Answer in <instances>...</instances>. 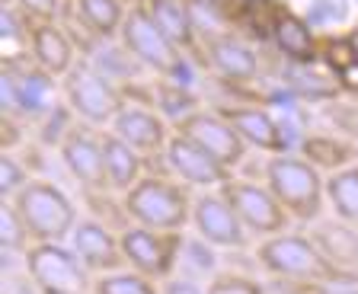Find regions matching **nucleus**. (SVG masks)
Returning a JSON list of instances; mask_svg holds the SVG:
<instances>
[{
    "label": "nucleus",
    "instance_id": "e433bc0d",
    "mask_svg": "<svg viewBox=\"0 0 358 294\" xmlns=\"http://www.w3.org/2000/svg\"><path fill=\"white\" fill-rule=\"evenodd\" d=\"M349 42H352V48H355V54H358V32H352Z\"/></svg>",
    "mask_w": 358,
    "mask_h": 294
},
{
    "label": "nucleus",
    "instance_id": "39448f33",
    "mask_svg": "<svg viewBox=\"0 0 358 294\" xmlns=\"http://www.w3.org/2000/svg\"><path fill=\"white\" fill-rule=\"evenodd\" d=\"M61 93H64V103L74 109L77 119L87 122V125H96V128L112 125L119 109L128 103L119 83L90 61H77L74 71L61 77Z\"/></svg>",
    "mask_w": 358,
    "mask_h": 294
},
{
    "label": "nucleus",
    "instance_id": "c9c22d12",
    "mask_svg": "<svg viewBox=\"0 0 358 294\" xmlns=\"http://www.w3.org/2000/svg\"><path fill=\"white\" fill-rule=\"evenodd\" d=\"M164 294H208L205 288L199 285V281H192V279H166V285H164Z\"/></svg>",
    "mask_w": 358,
    "mask_h": 294
},
{
    "label": "nucleus",
    "instance_id": "20e7f679",
    "mask_svg": "<svg viewBox=\"0 0 358 294\" xmlns=\"http://www.w3.org/2000/svg\"><path fill=\"white\" fill-rule=\"evenodd\" d=\"M192 205L195 198L186 192V182L164 176H141L122 198L125 218L154 230H182L192 221Z\"/></svg>",
    "mask_w": 358,
    "mask_h": 294
},
{
    "label": "nucleus",
    "instance_id": "aec40b11",
    "mask_svg": "<svg viewBox=\"0 0 358 294\" xmlns=\"http://www.w3.org/2000/svg\"><path fill=\"white\" fill-rule=\"evenodd\" d=\"M29 58L45 74L67 77L77 64V45L61 23H32L29 26Z\"/></svg>",
    "mask_w": 358,
    "mask_h": 294
},
{
    "label": "nucleus",
    "instance_id": "9d476101",
    "mask_svg": "<svg viewBox=\"0 0 358 294\" xmlns=\"http://www.w3.org/2000/svg\"><path fill=\"white\" fill-rule=\"evenodd\" d=\"M221 192L227 196V202L234 205V212L240 214L243 227L250 234L256 237H275V234H285L288 230V221L291 214L282 208L275 196H272V189L266 182H246V179H227L221 186Z\"/></svg>",
    "mask_w": 358,
    "mask_h": 294
},
{
    "label": "nucleus",
    "instance_id": "f704fd0d",
    "mask_svg": "<svg viewBox=\"0 0 358 294\" xmlns=\"http://www.w3.org/2000/svg\"><path fill=\"white\" fill-rule=\"evenodd\" d=\"M285 294H333V285L327 281H291V279H275Z\"/></svg>",
    "mask_w": 358,
    "mask_h": 294
},
{
    "label": "nucleus",
    "instance_id": "b1692460",
    "mask_svg": "<svg viewBox=\"0 0 358 294\" xmlns=\"http://www.w3.org/2000/svg\"><path fill=\"white\" fill-rule=\"evenodd\" d=\"M288 83L301 99H310V103H329L345 93L343 74L336 68H323L320 58L307 64H288Z\"/></svg>",
    "mask_w": 358,
    "mask_h": 294
},
{
    "label": "nucleus",
    "instance_id": "f3484780",
    "mask_svg": "<svg viewBox=\"0 0 358 294\" xmlns=\"http://www.w3.org/2000/svg\"><path fill=\"white\" fill-rule=\"evenodd\" d=\"M71 249L83 259L90 272L106 275L125 265V253H122V237L112 234V227L103 224L96 218L77 221V227L71 230Z\"/></svg>",
    "mask_w": 358,
    "mask_h": 294
},
{
    "label": "nucleus",
    "instance_id": "4468645a",
    "mask_svg": "<svg viewBox=\"0 0 358 294\" xmlns=\"http://www.w3.org/2000/svg\"><path fill=\"white\" fill-rule=\"evenodd\" d=\"M166 166L176 179H182L186 186H195V189H221L224 182L231 179V170L224 163H217L208 151H201L199 144L192 138L179 135L173 131L170 144H166Z\"/></svg>",
    "mask_w": 358,
    "mask_h": 294
},
{
    "label": "nucleus",
    "instance_id": "2eb2a0df",
    "mask_svg": "<svg viewBox=\"0 0 358 294\" xmlns=\"http://www.w3.org/2000/svg\"><path fill=\"white\" fill-rule=\"evenodd\" d=\"M201 52H205L208 68L227 83H253L259 77V58L253 45L231 29L201 38Z\"/></svg>",
    "mask_w": 358,
    "mask_h": 294
},
{
    "label": "nucleus",
    "instance_id": "1a4fd4ad",
    "mask_svg": "<svg viewBox=\"0 0 358 294\" xmlns=\"http://www.w3.org/2000/svg\"><path fill=\"white\" fill-rule=\"evenodd\" d=\"M119 237H122L125 263L154 281L170 279L179 263V253L186 247L182 230H154V227H141V224H128Z\"/></svg>",
    "mask_w": 358,
    "mask_h": 294
},
{
    "label": "nucleus",
    "instance_id": "4be33fe9",
    "mask_svg": "<svg viewBox=\"0 0 358 294\" xmlns=\"http://www.w3.org/2000/svg\"><path fill=\"white\" fill-rule=\"evenodd\" d=\"M310 240L320 247V253L336 269L345 272L349 279H358V227L345 224L343 218L320 221L310 230Z\"/></svg>",
    "mask_w": 358,
    "mask_h": 294
},
{
    "label": "nucleus",
    "instance_id": "f03ea898",
    "mask_svg": "<svg viewBox=\"0 0 358 294\" xmlns=\"http://www.w3.org/2000/svg\"><path fill=\"white\" fill-rule=\"evenodd\" d=\"M259 265L272 275V279H291V281H327V285H355L358 279H349L345 272H339L320 247L304 234H275L266 237L256 249Z\"/></svg>",
    "mask_w": 358,
    "mask_h": 294
},
{
    "label": "nucleus",
    "instance_id": "c85d7f7f",
    "mask_svg": "<svg viewBox=\"0 0 358 294\" xmlns=\"http://www.w3.org/2000/svg\"><path fill=\"white\" fill-rule=\"evenodd\" d=\"M93 294H164L157 291L154 279H148V275H141V272H106V275H99L96 285H93Z\"/></svg>",
    "mask_w": 358,
    "mask_h": 294
},
{
    "label": "nucleus",
    "instance_id": "bb28decb",
    "mask_svg": "<svg viewBox=\"0 0 358 294\" xmlns=\"http://www.w3.org/2000/svg\"><path fill=\"white\" fill-rule=\"evenodd\" d=\"M327 202L345 224L358 227V163L327 176Z\"/></svg>",
    "mask_w": 358,
    "mask_h": 294
},
{
    "label": "nucleus",
    "instance_id": "6e6552de",
    "mask_svg": "<svg viewBox=\"0 0 358 294\" xmlns=\"http://www.w3.org/2000/svg\"><path fill=\"white\" fill-rule=\"evenodd\" d=\"M0 96H3V115L13 119H45L58 103H55V77L45 74L29 61H3V80H0Z\"/></svg>",
    "mask_w": 358,
    "mask_h": 294
},
{
    "label": "nucleus",
    "instance_id": "423d86ee",
    "mask_svg": "<svg viewBox=\"0 0 358 294\" xmlns=\"http://www.w3.org/2000/svg\"><path fill=\"white\" fill-rule=\"evenodd\" d=\"M16 205L20 218L26 221L32 243H61L64 237H71V230L77 227V208L74 202L61 192L55 182L32 179L16 198H10Z\"/></svg>",
    "mask_w": 358,
    "mask_h": 294
},
{
    "label": "nucleus",
    "instance_id": "f8f14e48",
    "mask_svg": "<svg viewBox=\"0 0 358 294\" xmlns=\"http://www.w3.org/2000/svg\"><path fill=\"white\" fill-rule=\"evenodd\" d=\"M192 227L195 234L211 247L224 249H243L250 240V230L243 227L240 214L234 212V205L227 202L221 189H205L192 205Z\"/></svg>",
    "mask_w": 358,
    "mask_h": 294
},
{
    "label": "nucleus",
    "instance_id": "412c9836",
    "mask_svg": "<svg viewBox=\"0 0 358 294\" xmlns=\"http://www.w3.org/2000/svg\"><path fill=\"white\" fill-rule=\"evenodd\" d=\"M141 3L148 7L150 20L160 26V32L170 38L179 52L195 54L201 48V38H199V29H195L189 0H141Z\"/></svg>",
    "mask_w": 358,
    "mask_h": 294
},
{
    "label": "nucleus",
    "instance_id": "f257e3e1",
    "mask_svg": "<svg viewBox=\"0 0 358 294\" xmlns=\"http://www.w3.org/2000/svg\"><path fill=\"white\" fill-rule=\"evenodd\" d=\"M266 186L291 214V221H317L327 202V176L307 157L298 154H268Z\"/></svg>",
    "mask_w": 358,
    "mask_h": 294
},
{
    "label": "nucleus",
    "instance_id": "5701e85b",
    "mask_svg": "<svg viewBox=\"0 0 358 294\" xmlns=\"http://www.w3.org/2000/svg\"><path fill=\"white\" fill-rule=\"evenodd\" d=\"M103 163H106V179H109L112 192L125 196L128 189L144 176V154L134 151L128 141H122L115 131H103Z\"/></svg>",
    "mask_w": 358,
    "mask_h": 294
},
{
    "label": "nucleus",
    "instance_id": "393cba45",
    "mask_svg": "<svg viewBox=\"0 0 358 294\" xmlns=\"http://www.w3.org/2000/svg\"><path fill=\"white\" fill-rule=\"evenodd\" d=\"M71 3H74V13L80 16V23L87 26V32H93L99 42L119 38L122 23L128 16L125 0H71Z\"/></svg>",
    "mask_w": 358,
    "mask_h": 294
},
{
    "label": "nucleus",
    "instance_id": "2f4dec72",
    "mask_svg": "<svg viewBox=\"0 0 358 294\" xmlns=\"http://www.w3.org/2000/svg\"><path fill=\"white\" fill-rule=\"evenodd\" d=\"M32 182L29 170L20 163V160L13 157V154H3L0 157V192H3V202H10V198H16L22 192V189Z\"/></svg>",
    "mask_w": 358,
    "mask_h": 294
},
{
    "label": "nucleus",
    "instance_id": "a211bd4d",
    "mask_svg": "<svg viewBox=\"0 0 358 294\" xmlns=\"http://www.w3.org/2000/svg\"><path fill=\"white\" fill-rule=\"evenodd\" d=\"M217 112L231 122L237 135L246 141V147L266 154H288V135L282 122L262 106H217Z\"/></svg>",
    "mask_w": 358,
    "mask_h": 294
},
{
    "label": "nucleus",
    "instance_id": "7ed1b4c3",
    "mask_svg": "<svg viewBox=\"0 0 358 294\" xmlns=\"http://www.w3.org/2000/svg\"><path fill=\"white\" fill-rule=\"evenodd\" d=\"M119 45L125 48L128 58H134L141 68L160 74L164 80L189 87V77H186L189 74V54L179 52L170 38L160 32V26L150 20L148 7H144L141 0H134L131 7H128V16H125L122 32H119Z\"/></svg>",
    "mask_w": 358,
    "mask_h": 294
},
{
    "label": "nucleus",
    "instance_id": "0eeeda50",
    "mask_svg": "<svg viewBox=\"0 0 358 294\" xmlns=\"http://www.w3.org/2000/svg\"><path fill=\"white\" fill-rule=\"evenodd\" d=\"M22 259L38 294H93L96 281L74 249L61 243H32Z\"/></svg>",
    "mask_w": 358,
    "mask_h": 294
},
{
    "label": "nucleus",
    "instance_id": "9b49d317",
    "mask_svg": "<svg viewBox=\"0 0 358 294\" xmlns=\"http://www.w3.org/2000/svg\"><path fill=\"white\" fill-rule=\"evenodd\" d=\"M173 128H176L179 135L192 138L201 151H208L211 157H215L217 163H224L227 170L243 163L246 151H250L246 141L237 135V128H234L217 109H199V112L186 115V119L179 122V125H173Z\"/></svg>",
    "mask_w": 358,
    "mask_h": 294
},
{
    "label": "nucleus",
    "instance_id": "7c9ffc66",
    "mask_svg": "<svg viewBox=\"0 0 358 294\" xmlns=\"http://www.w3.org/2000/svg\"><path fill=\"white\" fill-rule=\"evenodd\" d=\"M0 240L7 253H26L32 247V237L26 230V221L20 218L13 202H3V212H0Z\"/></svg>",
    "mask_w": 358,
    "mask_h": 294
},
{
    "label": "nucleus",
    "instance_id": "72a5a7b5",
    "mask_svg": "<svg viewBox=\"0 0 358 294\" xmlns=\"http://www.w3.org/2000/svg\"><path fill=\"white\" fill-rule=\"evenodd\" d=\"M22 16H29L32 23H58L64 13V0H10Z\"/></svg>",
    "mask_w": 358,
    "mask_h": 294
},
{
    "label": "nucleus",
    "instance_id": "6ab92c4d",
    "mask_svg": "<svg viewBox=\"0 0 358 294\" xmlns=\"http://www.w3.org/2000/svg\"><path fill=\"white\" fill-rule=\"evenodd\" d=\"M268 38L278 48L288 64H307V61L320 58V42L310 29V20L298 16L294 10L275 7L268 16Z\"/></svg>",
    "mask_w": 358,
    "mask_h": 294
},
{
    "label": "nucleus",
    "instance_id": "cd10ccee",
    "mask_svg": "<svg viewBox=\"0 0 358 294\" xmlns=\"http://www.w3.org/2000/svg\"><path fill=\"white\" fill-rule=\"evenodd\" d=\"M154 93H157V112L164 115L166 122H173V125H179L186 115H192L201 109L199 96H195L189 87H182V83H173V80H164V77H160Z\"/></svg>",
    "mask_w": 358,
    "mask_h": 294
},
{
    "label": "nucleus",
    "instance_id": "c756f323",
    "mask_svg": "<svg viewBox=\"0 0 358 294\" xmlns=\"http://www.w3.org/2000/svg\"><path fill=\"white\" fill-rule=\"evenodd\" d=\"M323 119L336 128V135L358 144V99H329L323 103Z\"/></svg>",
    "mask_w": 358,
    "mask_h": 294
},
{
    "label": "nucleus",
    "instance_id": "dca6fc26",
    "mask_svg": "<svg viewBox=\"0 0 358 294\" xmlns=\"http://www.w3.org/2000/svg\"><path fill=\"white\" fill-rule=\"evenodd\" d=\"M109 131L128 141L134 151L141 154H160L166 151L170 144V122L157 112V106H148V103H125L119 109V115L112 119Z\"/></svg>",
    "mask_w": 358,
    "mask_h": 294
},
{
    "label": "nucleus",
    "instance_id": "ddd939ff",
    "mask_svg": "<svg viewBox=\"0 0 358 294\" xmlns=\"http://www.w3.org/2000/svg\"><path fill=\"white\" fill-rule=\"evenodd\" d=\"M61 163L87 196H99V192H109V179H106V163H103V131L93 128H80L74 125L71 135L61 141L58 147Z\"/></svg>",
    "mask_w": 358,
    "mask_h": 294
},
{
    "label": "nucleus",
    "instance_id": "a878e982",
    "mask_svg": "<svg viewBox=\"0 0 358 294\" xmlns=\"http://www.w3.org/2000/svg\"><path fill=\"white\" fill-rule=\"evenodd\" d=\"M355 151H358V144L343 135H310L301 144V154H304L320 173L323 170L336 173V170H343V166H352L355 163Z\"/></svg>",
    "mask_w": 358,
    "mask_h": 294
},
{
    "label": "nucleus",
    "instance_id": "473e14b6",
    "mask_svg": "<svg viewBox=\"0 0 358 294\" xmlns=\"http://www.w3.org/2000/svg\"><path fill=\"white\" fill-rule=\"evenodd\" d=\"M208 294H268V291L256 279H250V275H240V272H221V275L211 279Z\"/></svg>",
    "mask_w": 358,
    "mask_h": 294
}]
</instances>
